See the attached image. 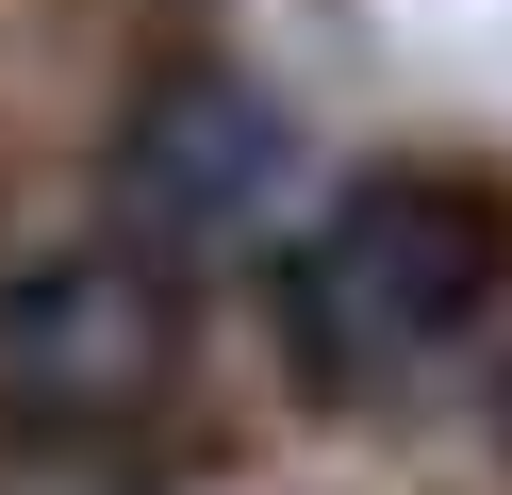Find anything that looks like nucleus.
<instances>
[{
  "label": "nucleus",
  "instance_id": "obj_1",
  "mask_svg": "<svg viewBox=\"0 0 512 495\" xmlns=\"http://www.w3.org/2000/svg\"><path fill=\"white\" fill-rule=\"evenodd\" d=\"M496 281H512V215L479 182H364L298 231L281 314H298V347L331 380H413L496 314Z\"/></svg>",
  "mask_w": 512,
  "mask_h": 495
},
{
  "label": "nucleus",
  "instance_id": "obj_2",
  "mask_svg": "<svg viewBox=\"0 0 512 495\" xmlns=\"http://www.w3.org/2000/svg\"><path fill=\"white\" fill-rule=\"evenodd\" d=\"M149 347H166V314L133 281H50L0 314V380H34V396H149Z\"/></svg>",
  "mask_w": 512,
  "mask_h": 495
}]
</instances>
